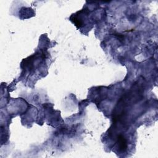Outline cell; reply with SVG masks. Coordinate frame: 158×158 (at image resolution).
I'll list each match as a JSON object with an SVG mask.
<instances>
[{
    "mask_svg": "<svg viewBox=\"0 0 158 158\" xmlns=\"http://www.w3.org/2000/svg\"><path fill=\"white\" fill-rule=\"evenodd\" d=\"M118 144L120 150L125 151L127 148V141L123 136H119L118 137Z\"/></svg>",
    "mask_w": 158,
    "mask_h": 158,
    "instance_id": "obj_1",
    "label": "cell"
}]
</instances>
